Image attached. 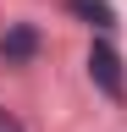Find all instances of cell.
I'll use <instances>...</instances> for the list:
<instances>
[{"label":"cell","mask_w":127,"mask_h":132,"mask_svg":"<svg viewBox=\"0 0 127 132\" xmlns=\"http://www.w3.org/2000/svg\"><path fill=\"white\" fill-rule=\"evenodd\" d=\"M33 28H11L6 33V44H0V50H6V61H28V55H33Z\"/></svg>","instance_id":"7a4b0ae2"},{"label":"cell","mask_w":127,"mask_h":132,"mask_svg":"<svg viewBox=\"0 0 127 132\" xmlns=\"http://www.w3.org/2000/svg\"><path fill=\"white\" fill-rule=\"evenodd\" d=\"M72 11H77V16H88L94 28H110V22H116V16H110V6H105V0H72Z\"/></svg>","instance_id":"3957f363"},{"label":"cell","mask_w":127,"mask_h":132,"mask_svg":"<svg viewBox=\"0 0 127 132\" xmlns=\"http://www.w3.org/2000/svg\"><path fill=\"white\" fill-rule=\"evenodd\" d=\"M0 132H22V121H17L11 110H0Z\"/></svg>","instance_id":"277c9868"},{"label":"cell","mask_w":127,"mask_h":132,"mask_svg":"<svg viewBox=\"0 0 127 132\" xmlns=\"http://www.w3.org/2000/svg\"><path fill=\"white\" fill-rule=\"evenodd\" d=\"M88 77L100 82L110 99H122V61H116L110 44H94V50H88Z\"/></svg>","instance_id":"6da1fadb"}]
</instances>
